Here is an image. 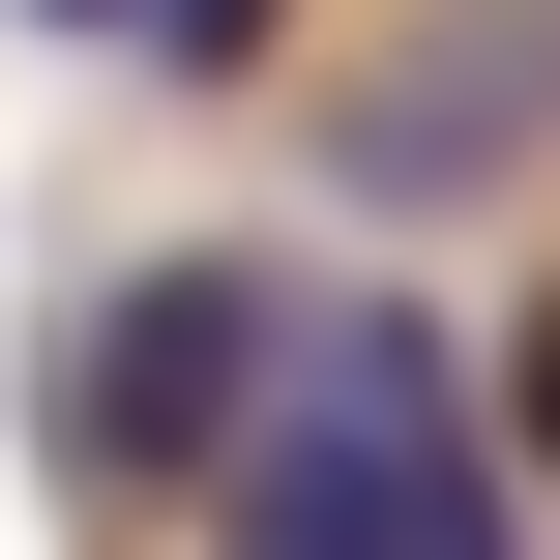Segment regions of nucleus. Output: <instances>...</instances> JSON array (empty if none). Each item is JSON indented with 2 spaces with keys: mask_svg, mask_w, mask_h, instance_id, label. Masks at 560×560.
Segmentation results:
<instances>
[{
  "mask_svg": "<svg viewBox=\"0 0 560 560\" xmlns=\"http://www.w3.org/2000/svg\"><path fill=\"white\" fill-rule=\"evenodd\" d=\"M266 384H295V325H266L236 266H148V295L89 325V472H236Z\"/></svg>",
  "mask_w": 560,
  "mask_h": 560,
  "instance_id": "obj_2",
  "label": "nucleus"
},
{
  "mask_svg": "<svg viewBox=\"0 0 560 560\" xmlns=\"http://www.w3.org/2000/svg\"><path fill=\"white\" fill-rule=\"evenodd\" d=\"M236 560H532V472H502V413L413 295L295 325V384L236 443Z\"/></svg>",
  "mask_w": 560,
  "mask_h": 560,
  "instance_id": "obj_1",
  "label": "nucleus"
},
{
  "mask_svg": "<svg viewBox=\"0 0 560 560\" xmlns=\"http://www.w3.org/2000/svg\"><path fill=\"white\" fill-rule=\"evenodd\" d=\"M532 443H560V325H532Z\"/></svg>",
  "mask_w": 560,
  "mask_h": 560,
  "instance_id": "obj_5",
  "label": "nucleus"
},
{
  "mask_svg": "<svg viewBox=\"0 0 560 560\" xmlns=\"http://www.w3.org/2000/svg\"><path fill=\"white\" fill-rule=\"evenodd\" d=\"M30 30H118V59H236L266 0H30Z\"/></svg>",
  "mask_w": 560,
  "mask_h": 560,
  "instance_id": "obj_4",
  "label": "nucleus"
},
{
  "mask_svg": "<svg viewBox=\"0 0 560 560\" xmlns=\"http://www.w3.org/2000/svg\"><path fill=\"white\" fill-rule=\"evenodd\" d=\"M532 148H560V0H443V59L354 89V207H472Z\"/></svg>",
  "mask_w": 560,
  "mask_h": 560,
  "instance_id": "obj_3",
  "label": "nucleus"
}]
</instances>
